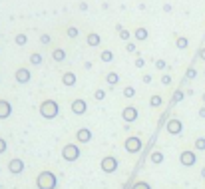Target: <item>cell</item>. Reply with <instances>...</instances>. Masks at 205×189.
Listing matches in <instances>:
<instances>
[{
	"label": "cell",
	"instance_id": "obj_7",
	"mask_svg": "<svg viewBox=\"0 0 205 189\" xmlns=\"http://www.w3.org/2000/svg\"><path fill=\"white\" fill-rule=\"evenodd\" d=\"M181 129H183V125H181V121H179V120H169V121H167V132H169V133L177 136V133H181Z\"/></svg>",
	"mask_w": 205,
	"mask_h": 189
},
{
	"label": "cell",
	"instance_id": "obj_21",
	"mask_svg": "<svg viewBox=\"0 0 205 189\" xmlns=\"http://www.w3.org/2000/svg\"><path fill=\"white\" fill-rule=\"evenodd\" d=\"M102 60H104V62H110V60H112V54H110V52L102 54Z\"/></svg>",
	"mask_w": 205,
	"mask_h": 189
},
{
	"label": "cell",
	"instance_id": "obj_30",
	"mask_svg": "<svg viewBox=\"0 0 205 189\" xmlns=\"http://www.w3.org/2000/svg\"><path fill=\"white\" fill-rule=\"evenodd\" d=\"M201 177L205 179V167H203V169H201Z\"/></svg>",
	"mask_w": 205,
	"mask_h": 189
},
{
	"label": "cell",
	"instance_id": "obj_18",
	"mask_svg": "<svg viewBox=\"0 0 205 189\" xmlns=\"http://www.w3.org/2000/svg\"><path fill=\"white\" fill-rule=\"evenodd\" d=\"M152 106H153V108L161 106V98H160V96H153V98H152Z\"/></svg>",
	"mask_w": 205,
	"mask_h": 189
},
{
	"label": "cell",
	"instance_id": "obj_11",
	"mask_svg": "<svg viewBox=\"0 0 205 189\" xmlns=\"http://www.w3.org/2000/svg\"><path fill=\"white\" fill-rule=\"evenodd\" d=\"M76 137H78V141L86 144V141H90V140H92V132H90V129H86V128H84V129H80V132L76 133Z\"/></svg>",
	"mask_w": 205,
	"mask_h": 189
},
{
	"label": "cell",
	"instance_id": "obj_29",
	"mask_svg": "<svg viewBox=\"0 0 205 189\" xmlns=\"http://www.w3.org/2000/svg\"><path fill=\"white\" fill-rule=\"evenodd\" d=\"M199 116H201V117H205V108H201V110H199Z\"/></svg>",
	"mask_w": 205,
	"mask_h": 189
},
{
	"label": "cell",
	"instance_id": "obj_12",
	"mask_svg": "<svg viewBox=\"0 0 205 189\" xmlns=\"http://www.w3.org/2000/svg\"><path fill=\"white\" fill-rule=\"evenodd\" d=\"M8 169H10L12 173H20V171L24 169V163L20 161V159H12V161H10V165H8Z\"/></svg>",
	"mask_w": 205,
	"mask_h": 189
},
{
	"label": "cell",
	"instance_id": "obj_8",
	"mask_svg": "<svg viewBox=\"0 0 205 189\" xmlns=\"http://www.w3.org/2000/svg\"><path fill=\"white\" fill-rule=\"evenodd\" d=\"M10 113H12V106L6 100H0V120H6Z\"/></svg>",
	"mask_w": 205,
	"mask_h": 189
},
{
	"label": "cell",
	"instance_id": "obj_27",
	"mask_svg": "<svg viewBox=\"0 0 205 189\" xmlns=\"http://www.w3.org/2000/svg\"><path fill=\"white\" fill-rule=\"evenodd\" d=\"M96 98H98V100H102V98H104V92H102V90H100V92H96Z\"/></svg>",
	"mask_w": 205,
	"mask_h": 189
},
{
	"label": "cell",
	"instance_id": "obj_5",
	"mask_svg": "<svg viewBox=\"0 0 205 189\" xmlns=\"http://www.w3.org/2000/svg\"><path fill=\"white\" fill-rule=\"evenodd\" d=\"M179 161H181L183 165L191 167L195 161H197V157H195V153H193V151H189V149H187V151H183V153L179 155Z\"/></svg>",
	"mask_w": 205,
	"mask_h": 189
},
{
	"label": "cell",
	"instance_id": "obj_28",
	"mask_svg": "<svg viewBox=\"0 0 205 189\" xmlns=\"http://www.w3.org/2000/svg\"><path fill=\"white\" fill-rule=\"evenodd\" d=\"M187 78H195V70H189V72H187Z\"/></svg>",
	"mask_w": 205,
	"mask_h": 189
},
{
	"label": "cell",
	"instance_id": "obj_15",
	"mask_svg": "<svg viewBox=\"0 0 205 189\" xmlns=\"http://www.w3.org/2000/svg\"><path fill=\"white\" fill-rule=\"evenodd\" d=\"M152 161H153V163H160V161H164V155H161L160 151H153V153H152Z\"/></svg>",
	"mask_w": 205,
	"mask_h": 189
},
{
	"label": "cell",
	"instance_id": "obj_10",
	"mask_svg": "<svg viewBox=\"0 0 205 189\" xmlns=\"http://www.w3.org/2000/svg\"><path fill=\"white\" fill-rule=\"evenodd\" d=\"M72 112H74V113H78V116H82V113L86 112V102H84V100H74V104H72Z\"/></svg>",
	"mask_w": 205,
	"mask_h": 189
},
{
	"label": "cell",
	"instance_id": "obj_22",
	"mask_svg": "<svg viewBox=\"0 0 205 189\" xmlns=\"http://www.w3.org/2000/svg\"><path fill=\"white\" fill-rule=\"evenodd\" d=\"M54 58H56V60H62V58H64V52H62V50H58V52L54 54Z\"/></svg>",
	"mask_w": 205,
	"mask_h": 189
},
{
	"label": "cell",
	"instance_id": "obj_17",
	"mask_svg": "<svg viewBox=\"0 0 205 189\" xmlns=\"http://www.w3.org/2000/svg\"><path fill=\"white\" fill-rule=\"evenodd\" d=\"M132 189H152V187H149L145 181H137V183H136V185H133Z\"/></svg>",
	"mask_w": 205,
	"mask_h": 189
},
{
	"label": "cell",
	"instance_id": "obj_13",
	"mask_svg": "<svg viewBox=\"0 0 205 189\" xmlns=\"http://www.w3.org/2000/svg\"><path fill=\"white\" fill-rule=\"evenodd\" d=\"M16 80H18V84H26L28 80H30V72H28V70H20V72H16Z\"/></svg>",
	"mask_w": 205,
	"mask_h": 189
},
{
	"label": "cell",
	"instance_id": "obj_25",
	"mask_svg": "<svg viewBox=\"0 0 205 189\" xmlns=\"http://www.w3.org/2000/svg\"><path fill=\"white\" fill-rule=\"evenodd\" d=\"M145 36H148V34H145V32L144 30H140V32H137V38H140V40H144V38Z\"/></svg>",
	"mask_w": 205,
	"mask_h": 189
},
{
	"label": "cell",
	"instance_id": "obj_3",
	"mask_svg": "<svg viewBox=\"0 0 205 189\" xmlns=\"http://www.w3.org/2000/svg\"><path fill=\"white\" fill-rule=\"evenodd\" d=\"M62 155H64L66 161H76V159L80 157V148H76L74 144H70V145H66V148L62 149Z\"/></svg>",
	"mask_w": 205,
	"mask_h": 189
},
{
	"label": "cell",
	"instance_id": "obj_26",
	"mask_svg": "<svg viewBox=\"0 0 205 189\" xmlns=\"http://www.w3.org/2000/svg\"><path fill=\"white\" fill-rule=\"evenodd\" d=\"M32 62H34V64H40V56H38V54H36V56H32Z\"/></svg>",
	"mask_w": 205,
	"mask_h": 189
},
{
	"label": "cell",
	"instance_id": "obj_2",
	"mask_svg": "<svg viewBox=\"0 0 205 189\" xmlns=\"http://www.w3.org/2000/svg\"><path fill=\"white\" fill-rule=\"evenodd\" d=\"M40 113L46 117V120H54V117L58 116V104L54 102V100H46V102H42Z\"/></svg>",
	"mask_w": 205,
	"mask_h": 189
},
{
	"label": "cell",
	"instance_id": "obj_4",
	"mask_svg": "<svg viewBox=\"0 0 205 189\" xmlns=\"http://www.w3.org/2000/svg\"><path fill=\"white\" fill-rule=\"evenodd\" d=\"M116 169H118V159L116 157L108 155V157L102 159V171H106V173H114Z\"/></svg>",
	"mask_w": 205,
	"mask_h": 189
},
{
	"label": "cell",
	"instance_id": "obj_23",
	"mask_svg": "<svg viewBox=\"0 0 205 189\" xmlns=\"http://www.w3.org/2000/svg\"><path fill=\"white\" fill-rule=\"evenodd\" d=\"M124 94L128 96V98H132V96H133V88H125V92H124Z\"/></svg>",
	"mask_w": 205,
	"mask_h": 189
},
{
	"label": "cell",
	"instance_id": "obj_9",
	"mask_svg": "<svg viewBox=\"0 0 205 189\" xmlns=\"http://www.w3.org/2000/svg\"><path fill=\"white\" fill-rule=\"evenodd\" d=\"M122 116H124L125 121H136L137 120V110L136 108H125V110L122 112Z\"/></svg>",
	"mask_w": 205,
	"mask_h": 189
},
{
	"label": "cell",
	"instance_id": "obj_14",
	"mask_svg": "<svg viewBox=\"0 0 205 189\" xmlns=\"http://www.w3.org/2000/svg\"><path fill=\"white\" fill-rule=\"evenodd\" d=\"M62 80H64L66 86H74V84H76V76H74V74H64V78H62Z\"/></svg>",
	"mask_w": 205,
	"mask_h": 189
},
{
	"label": "cell",
	"instance_id": "obj_19",
	"mask_svg": "<svg viewBox=\"0 0 205 189\" xmlns=\"http://www.w3.org/2000/svg\"><path fill=\"white\" fill-rule=\"evenodd\" d=\"M108 82H110V86H116V82H118V76H116V74H110V76H108Z\"/></svg>",
	"mask_w": 205,
	"mask_h": 189
},
{
	"label": "cell",
	"instance_id": "obj_31",
	"mask_svg": "<svg viewBox=\"0 0 205 189\" xmlns=\"http://www.w3.org/2000/svg\"><path fill=\"white\" fill-rule=\"evenodd\" d=\"M201 58H203V60H205V50H201Z\"/></svg>",
	"mask_w": 205,
	"mask_h": 189
},
{
	"label": "cell",
	"instance_id": "obj_32",
	"mask_svg": "<svg viewBox=\"0 0 205 189\" xmlns=\"http://www.w3.org/2000/svg\"><path fill=\"white\" fill-rule=\"evenodd\" d=\"M203 102H205V94H203Z\"/></svg>",
	"mask_w": 205,
	"mask_h": 189
},
{
	"label": "cell",
	"instance_id": "obj_6",
	"mask_svg": "<svg viewBox=\"0 0 205 189\" xmlns=\"http://www.w3.org/2000/svg\"><path fill=\"white\" fill-rule=\"evenodd\" d=\"M125 149L132 151V153H137V151L141 149V141L137 140V137H128V140H125Z\"/></svg>",
	"mask_w": 205,
	"mask_h": 189
},
{
	"label": "cell",
	"instance_id": "obj_1",
	"mask_svg": "<svg viewBox=\"0 0 205 189\" xmlns=\"http://www.w3.org/2000/svg\"><path fill=\"white\" fill-rule=\"evenodd\" d=\"M56 175L50 173V171H42L38 175V179H36V185L38 189H56Z\"/></svg>",
	"mask_w": 205,
	"mask_h": 189
},
{
	"label": "cell",
	"instance_id": "obj_16",
	"mask_svg": "<svg viewBox=\"0 0 205 189\" xmlns=\"http://www.w3.org/2000/svg\"><path fill=\"white\" fill-rule=\"evenodd\" d=\"M195 148L197 149H205V137H197V140H195Z\"/></svg>",
	"mask_w": 205,
	"mask_h": 189
},
{
	"label": "cell",
	"instance_id": "obj_24",
	"mask_svg": "<svg viewBox=\"0 0 205 189\" xmlns=\"http://www.w3.org/2000/svg\"><path fill=\"white\" fill-rule=\"evenodd\" d=\"M4 151H6V141L0 140V153H4Z\"/></svg>",
	"mask_w": 205,
	"mask_h": 189
},
{
	"label": "cell",
	"instance_id": "obj_20",
	"mask_svg": "<svg viewBox=\"0 0 205 189\" xmlns=\"http://www.w3.org/2000/svg\"><path fill=\"white\" fill-rule=\"evenodd\" d=\"M88 42H90V44L94 46V44H98V42H100V38L96 36V34H92V36H90V40H88Z\"/></svg>",
	"mask_w": 205,
	"mask_h": 189
}]
</instances>
